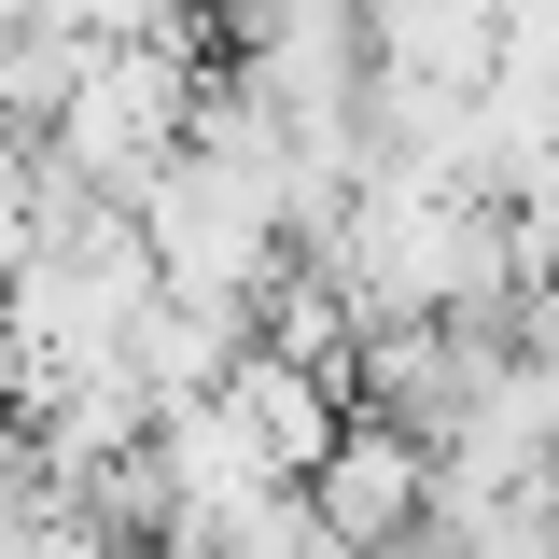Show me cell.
Returning a JSON list of instances; mask_svg holds the SVG:
<instances>
[{
  "mask_svg": "<svg viewBox=\"0 0 559 559\" xmlns=\"http://www.w3.org/2000/svg\"><path fill=\"white\" fill-rule=\"evenodd\" d=\"M210 406L238 419V433H252V448H266V462H280L294 489L322 476V448L349 433V392H336V378H308V364H294V349H266V336L238 349V378H224Z\"/></svg>",
  "mask_w": 559,
  "mask_h": 559,
  "instance_id": "obj_4",
  "label": "cell"
},
{
  "mask_svg": "<svg viewBox=\"0 0 559 559\" xmlns=\"http://www.w3.org/2000/svg\"><path fill=\"white\" fill-rule=\"evenodd\" d=\"M308 503H322V532H349V546H406L419 518H433V433H406V419L349 406V433L322 448V476H308Z\"/></svg>",
  "mask_w": 559,
  "mask_h": 559,
  "instance_id": "obj_3",
  "label": "cell"
},
{
  "mask_svg": "<svg viewBox=\"0 0 559 559\" xmlns=\"http://www.w3.org/2000/svg\"><path fill=\"white\" fill-rule=\"evenodd\" d=\"M0 14H14V28H28V14H43V0H0Z\"/></svg>",
  "mask_w": 559,
  "mask_h": 559,
  "instance_id": "obj_8",
  "label": "cell"
},
{
  "mask_svg": "<svg viewBox=\"0 0 559 559\" xmlns=\"http://www.w3.org/2000/svg\"><path fill=\"white\" fill-rule=\"evenodd\" d=\"M238 349H252V308H224V294H154L127 322V364L154 406H197V392H224L238 378Z\"/></svg>",
  "mask_w": 559,
  "mask_h": 559,
  "instance_id": "obj_5",
  "label": "cell"
},
{
  "mask_svg": "<svg viewBox=\"0 0 559 559\" xmlns=\"http://www.w3.org/2000/svg\"><path fill=\"white\" fill-rule=\"evenodd\" d=\"M127 210H140V238H154V266H168V294L266 308V280L294 266V197H280V168H238V154H197V140H182Z\"/></svg>",
  "mask_w": 559,
  "mask_h": 559,
  "instance_id": "obj_2",
  "label": "cell"
},
{
  "mask_svg": "<svg viewBox=\"0 0 559 559\" xmlns=\"http://www.w3.org/2000/svg\"><path fill=\"white\" fill-rule=\"evenodd\" d=\"M43 197H57L43 182V140H0V280L43 252Z\"/></svg>",
  "mask_w": 559,
  "mask_h": 559,
  "instance_id": "obj_7",
  "label": "cell"
},
{
  "mask_svg": "<svg viewBox=\"0 0 559 559\" xmlns=\"http://www.w3.org/2000/svg\"><path fill=\"white\" fill-rule=\"evenodd\" d=\"M503 238H518V280L559 294V154H532V168L503 182Z\"/></svg>",
  "mask_w": 559,
  "mask_h": 559,
  "instance_id": "obj_6",
  "label": "cell"
},
{
  "mask_svg": "<svg viewBox=\"0 0 559 559\" xmlns=\"http://www.w3.org/2000/svg\"><path fill=\"white\" fill-rule=\"evenodd\" d=\"M197 28H154V43H98V57L70 70V98H57V127H43V168L57 182H84V197H112L127 210L182 140H197Z\"/></svg>",
  "mask_w": 559,
  "mask_h": 559,
  "instance_id": "obj_1",
  "label": "cell"
}]
</instances>
